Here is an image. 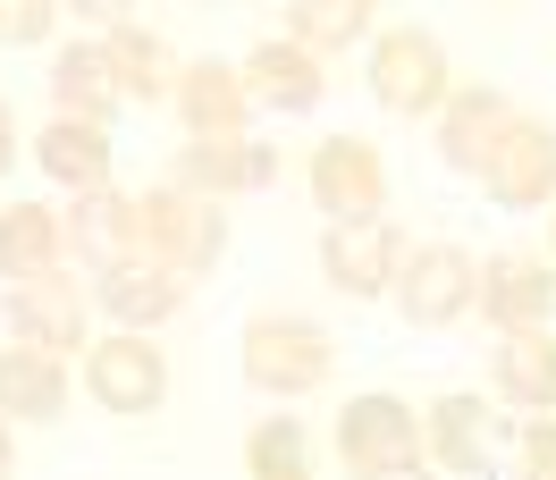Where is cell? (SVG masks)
<instances>
[{"mask_svg":"<svg viewBox=\"0 0 556 480\" xmlns=\"http://www.w3.org/2000/svg\"><path fill=\"white\" fill-rule=\"evenodd\" d=\"M329 329L320 320H295V312H262L253 329H244V379L253 388H270V396H313L320 379H329Z\"/></svg>","mask_w":556,"mask_h":480,"instance_id":"1","label":"cell"},{"mask_svg":"<svg viewBox=\"0 0 556 480\" xmlns=\"http://www.w3.org/2000/svg\"><path fill=\"white\" fill-rule=\"evenodd\" d=\"M228 244V219H219V194H186V186H161L143 194V253L169 262V270H211Z\"/></svg>","mask_w":556,"mask_h":480,"instance_id":"2","label":"cell"},{"mask_svg":"<svg viewBox=\"0 0 556 480\" xmlns=\"http://www.w3.org/2000/svg\"><path fill=\"white\" fill-rule=\"evenodd\" d=\"M396 304L414 329H447L464 312H481V262L455 253V244H421L396 262Z\"/></svg>","mask_w":556,"mask_h":480,"instance_id":"3","label":"cell"},{"mask_svg":"<svg viewBox=\"0 0 556 480\" xmlns=\"http://www.w3.org/2000/svg\"><path fill=\"white\" fill-rule=\"evenodd\" d=\"M371 93H380V110H396V118H430V110L455 93L439 35H421V26L380 35V51H371Z\"/></svg>","mask_w":556,"mask_h":480,"instance_id":"4","label":"cell"},{"mask_svg":"<svg viewBox=\"0 0 556 480\" xmlns=\"http://www.w3.org/2000/svg\"><path fill=\"white\" fill-rule=\"evenodd\" d=\"M85 388H93V405L102 413H152L169 396V363H161V345L152 329H118L85 354Z\"/></svg>","mask_w":556,"mask_h":480,"instance_id":"5","label":"cell"},{"mask_svg":"<svg viewBox=\"0 0 556 480\" xmlns=\"http://www.w3.org/2000/svg\"><path fill=\"white\" fill-rule=\"evenodd\" d=\"M338 455H346L354 472H414L421 455V421L414 405H396V396H354L338 413Z\"/></svg>","mask_w":556,"mask_h":480,"instance_id":"6","label":"cell"},{"mask_svg":"<svg viewBox=\"0 0 556 480\" xmlns=\"http://www.w3.org/2000/svg\"><path fill=\"white\" fill-rule=\"evenodd\" d=\"M405 262V237H396V219H329V237H320V270L329 287H346V295H380L388 278Z\"/></svg>","mask_w":556,"mask_h":480,"instance_id":"7","label":"cell"},{"mask_svg":"<svg viewBox=\"0 0 556 480\" xmlns=\"http://www.w3.org/2000/svg\"><path fill=\"white\" fill-rule=\"evenodd\" d=\"M68 253L93 278L118 270V262H136V253H143V194L127 203V194H110V186H85L76 211H68Z\"/></svg>","mask_w":556,"mask_h":480,"instance_id":"8","label":"cell"},{"mask_svg":"<svg viewBox=\"0 0 556 480\" xmlns=\"http://www.w3.org/2000/svg\"><path fill=\"white\" fill-rule=\"evenodd\" d=\"M313 194H320L329 219H380V211H388L380 152H371V143H354V136H329L313 152Z\"/></svg>","mask_w":556,"mask_h":480,"instance_id":"9","label":"cell"},{"mask_svg":"<svg viewBox=\"0 0 556 480\" xmlns=\"http://www.w3.org/2000/svg\"><path fill=\"white\" fill-rule=\"evenodd\" d=\"M169 102L186 110L194 143H244V127H253V93H244V76L219 68V60H186Z\"/></svg>","mask_w":556,"mask_h":480,"instance_id":"10","label":"cell"},{"mask_svg":"<svg viewBox=\"0 0 556 480\" xmlns=\"http://www.w3.org/2000/svg\"><path fill=\"white\" fill-rule=\"evenodd\" d=\"M244 93H253V110H278V118H295V110H320V93H329V76H320V51H304V42H253L244 51Z\"/></svg>","mask_w":556,"mask_h":480,"instance_id":"11","label":"cell"},{"mask_svg":"<svg viewBox=\"0 0 556 480\" xmlns=\"http://www.w3.org/2000/svg\"><path fill=\"white\" fill-rule=\"evenodd\" d=\"M9 329H17V345H42V354H76V345H85V295H76L60 270H42V278H9Z\"/></svg>","mask_w":556,"mask_h":480,"instance_id":"12","label":"cell"},{"mask_svg":"<svg viewBox=\"0 0 556 480\" xmlns=\"http://www.w3.org/2000/svg\"><path fill=\"white\" fill-rule=\"evenodd\" d=\"M481 186H489L506 211L548 203V194H556V127H540V118H515V127H506V143L489 152Z\"/></svg>","mask_w":556,"mask_h":480,"instance_id":"13","label":"cell"},{"mask_svg":"<svg viewBox=\"0 0 556 480\" xmlns=\"http://www.w3.org/2000/svg\"><path fill=\"white\" fill-rule=\"evenodd\" d=\"M522 110L506 102V93H447L439 102V143H447V161L464 177H481L489 169V152L506 143V127H515Z\"/></svg>","mask_w":556,"mask_h":480,"instance_id":"14","label":"cell"},{"mask_svg":"<svg viewBox=\"0 0 556 480\" xmlns=\"http://www.w3.org/2000/svg\"><path fill=\"white\" fill-rule=\"evenodd\" d=\"M481 312L497 320V329H548V312H556L548 262H531V253L489 262V270H481Z\"/></svg>","mask_w":556,"mask_h":480,"instance_id":"15","label":"cell"},{"mask_svg":"<svg viewBox=\"0 0 556 480\" xmlns=\"http://www.w3.org/2000/svg\"><path fill=\"white\" fill-rule=\"evenodd\" d=\"M0 413H17V421H60V413H68V354L9 345V354H0Z\"/></svg>","mask_w":556,"mask_h":480,"instance_id":"16","label":"cell"},{"mask_svg":"<svg viewBox=\"0 0 556 480\" xmlns=\"http://www.w3.org/2000/svg\"><path fill=\"white\" fill-rule=\"evenodd\" d=\"M102 304L127 320V329H161L177 304H186V270H169V262H118V270H102Z\"/></svg>","mask_w":556,"mask_h":480,"instance_id":"17","label":"cell"},{"mask_svg":"<svg viewBox=\"0 0 556 480\" xmlns=\"http://www.w3.org/2000/svg\"><path fill=\"white\" fill-rule=\"evenodd\" d=\"M60 253H68V211H42V203L0 211V278H42L60 270Z\"/></svg>","mask_w":556,"mask_h":480,"instance_id":"18","label":"cell"},{"mask_svg":"<svg viewBox=\"0 0 556 480\" xmlns=\"http://www.w3.org/2000/svg\"><path fill=\"white\" fill-rule=\"evenodd\" d=\"M51 102L68 110V118H118V110H127L118 68H110L102 42H76V51H60V60H51Z\"/></svg>","mask_w":556,"mask_h":480,"instance_id":"19","label":"cell"},{"mask_svg":"<svg viewBox=\"0 0 556 480\" xmlns=\"http://www.w3.org/2000/svg\"><path fill=\"white\" fill-rule=\"evenodd\" d=\"M35 161L60 177V186H76V194H85V186H110V136H102V118H68V110H60V118L35 136Z\"/></svg>","mask_w":556,"mask_h":480,"instance_id":"20","label":"cell"},{"mask_svg":"<svg viewBox=\"0 0 556 480\" xmlns=\"http://www.w3.org/2000/svg\"><path fill=\"white\" fill-rule=\"evenodd\" d=\"M497 388L531 413H556V338L548 329H497Z\"/></svg>","mask_w":556,"mask_h":480,"instance_id":"21","label":"cell"},{"mask_svg":"<svg viewBox=\"0 0 556 480\" xmlns=\"http://www.w3.org/2000/svg\"><path fill=\"white\" fill-rule=\"evenodd\" d=\"M421 446L447 464V472H481L489 464V405L481 396H439L421 421Z\"/></svg>","mask_w":556,"mask_h":480,"instance_id":"22","label":"cell"},{"mask_svg":"<svg viewBox=\"0 0 556 480\" xmlns=\"http://www.w3.org/2000/svg\"><path fill=\"white\" fill-rule=\"evenodd\" d=\"M110 68H118V93H127V102H169L177 93V60H169V42L161 35H136V26H110Z\"/></svg>","mask_w":556,"mask_h":480,"instance_id":"23","label":"cell"},{"mask_svg":"<svg viewBox=\"0 0 556 480\" xmlns=\"http://www.w3.org/2000/svg\"><path fill=\"white\" fill-rule=\"evenodd\" d=\"M270 143H194L186 161H177V177L186 186H203V194H237V186H270Z\"/></svg>","mask_w":556,"mask_h":480,"instance_id":"24","label":"cell"},{"mask_svg":"<svg viewBox=\"0 0 556 480\" xmlns=\"http://www.w3.org/2000/svg\"><path fill=\"white\" fill-rule=\"evenodd\" d=\"M287 35L304 42V51H346V42L371 35V0H295V17H287Z\"/></svg>","mask_w":556,"mask_h":480,"instance_id":"25","label":"cell"},{"mask_svg":"<svg viewBox=\"0 0 556 480\" xmlns=\"http://www.w3.org/2000/svg\"><path fill=\"white\" fill-rule=\"evenodd\" d=\"M244 464L262 480H295L304 472V421H295V413H270V421L244 439Z\"/></svg>","mask_w":556,"mask_h":480,"instance_id":"26","label":"cell"},{"mask_svg":"<svg viewBox=\"0 0 556 480\" xmlns=\"http://www.w3.org/2000/svg\"><path fill=\"white\" fill-rule=\"evenodd\" d=\"M51 0H0V42H42L51 35Z\"/></svg>","mask_w":556,"mask_h":480,"instance_id":"27","label":"cell"},{"mask_svg":"<svg viewBox=\"0 0 556 480\" xmlns=\"http://www.w3.org/2000/svg\"><path fill=\"white\" fill-rule=\"evenodd\" d=\"M522 464H531V472H556V421H522Z\"/></svg>","mask_w":556,"mask_h":480,"instance_id":"28","label":"cell"},{"mask_svg":"<svg viewBox=\"0 0 556 480\" xmlns=\"http://www.w3.org/2000/svg\"><path fill=\"white\" fill-rule=\"evenodd\" d=\"M76 17H93V26H127V9H136V0H68Z\"/></svg>","mask_w":556,"mask_h":480,"instance_id":"29","label":"cell"},{"mask_svg":"<svg viewBox=\"0 0 556 480\" xmlns=\"http://www.w3.org/2000/svg\"><path fill=\"white\" fill-rule=\"evenodd\" d=\"M9 152H17V127H9V102H0V169H9Z\"/></svg>","mask_w":556,"mask_h":480,"instance_id":"30","label":"cell"},{"mask_svg":"<svg viewBox=\"0 0 556 480\" xmlns=\"http://www.w3.org/2000/svg\"><path fill=\"white\" fill-rule=\"evenodd\" d=\"M0 472H9V413H0Z\"/></svg>","mask_w":556,"mask_h":480,"instance_id":"31","label":"cell"}]
</instances>
